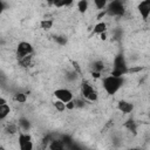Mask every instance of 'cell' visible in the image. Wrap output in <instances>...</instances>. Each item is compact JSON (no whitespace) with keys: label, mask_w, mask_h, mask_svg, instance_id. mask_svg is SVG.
Here are the masks:
<instances>
[{"label":"cell","mask_w":150,"mask_h":150,"mask_svg":"<svg viewBox=\"0 0 150 150\" xmlns=\"http://www.w3.org/2000/svg\"><path fill=\"white\" fill-rule=\"evenodd\" d=\"M53 20H50V19H45V20H42L41 22H40V26H41V28L42 29H45V30H49L52 27H53Z\"/></svg>","instance_id":"9a60e30c"},{"label":"cell","mask_w":150,"mask_h":150,"mask_svg":"<svg viewBox=\"0 0 150 150\" xmlns=\"http://www.w3.org/2000/svg\"><path fill=\"white\" fill-rule=\"evenodd\" d=\"M125 7L122 0H112L107 5V13L111 16H122L124 14Z\"/></svg>","instance_id":"3957f363"},{"label":"cell","mask_w":150,"mask_h":150,"mask_svg":"<svg viewBox=\"0 0 150 150\" xmlns=\"http://www.w3.org/2000/svg\"><path fill=\"white\" fill-rule=\"evenodd\" d=\"M94 5L97 9H103L108 5V0H94Z\"/></svg>","instance_id":"2e32d148"},{"label":"cell","mask_w":150,"mask_h":150,"mask_svg":"<svg viewBox=\"0 0 150 150\" xmlns=\"http://www.w3.org/2000/svg\"><path fill=\"white\" fill-rule=\"evenodd\" d=\"M122 84H123L122 76H115V75L110 74V75L103 77V80H102V86L108 95L116 94L120 90V88L122 87Z\"/></svg>","instance_id":"6da1fadb"},{"label":"cell","mask_w":150,"mask_h":150,"mask_svg":"<svg viewBox=\"0 0 150 150\" xmlns=\"http://www.w3.org/2000/svg\"><path fill=\"white\" fill-rule=\"evenodd\" d=\"M81 95H82V97H83L84 100L90 101V102L97 101V97H98L97 91H96V90L94 89V87H93L89 82H87V81H83V82L81 83Z\"/></svg>","instance_id":"7a4b0ae2"},{"label":"cell","mask_w":150,"mask_h":150,"mask_svg":"<svg viewBox=\"0 0 150 150\" xmlns=\"http://www.w3.org/2000/svg\"><path fill=\"white\" fill-rule=\"evenodd\" d=\"M32 54H33V46L29 42H26V41L19 42V45L16 47V56L19 59H22V57L32 55Z\"/></svg>","instance_id":"5b68a950"},{"label":"cell","mask_w":150,"mask_h":150,"mask_svg":"<svg viewBox=\"0 0 150 150\" xmlns=\"http://www.w3.org/2000/svg\"><path fill=\"white\" fill-rule=\"evenodd\" d=\"M47 148H49L52 150H62L64 148V142L61 139H50Z\"/></svg>","instance_id":"30bf717a"},{"label":"cell","mask_w":150,"mask_h":150,"mask_svg":"<svg viewBox=\"0 0 150 150\" xmlns=\"http://www.w3.org/2000/svg\"><path fill=\"white\" fill-rule=\"evenodd\" d=\"M138 12L142 15L143 20H146L150 14V0H142L138 4Z\"/></svg>","instance_id":"ba28073f"},{"label":"cell","mask_w":150,"mask_h":150,"mask_svg":"<svg viewBox=\"0 0 150 150\" xmlns=\"http://www.w3.org/2000/svg\"><path fill=\"white\" fill-rule=\"evenodd\" d=\"M117 109L121 111V112H123V114H129V112H131L132 111V109H134V105H132V103L131 102H128V101H120L118 103H117Z\"/></svg>","instance_id":"9c48e42d"},{"label":"cell","mask_w":150,"mask_h":150,"mask_svg":"<svg viewBox=\"0 0 150 150\" xmlns=\"http://www.w3.org/2000/svg\"><path fill=\"white\" fill-rule=\"evenodd\" d=\"M54 107L56 108V110H59V111H64L66 110V103H63V102H61V101H55L54 102Z\"/></svg>","instance_id":"ac0fdd59"},{"label":"cell","mask_w":150,"mask_h":150,"mask_svg":"<svg viewBox=\"0 0 150 150\" xmlns=\"http://www.w3.org/2000/svg\"><path fill=\"white\" fill-rule=\"evenodd\" d=\"M88 7H89L88 0H79V2H77V11L80 13H82V14L86 13L87 9H88Z\"/></svg>","instance_id":"5bb4252c"},{"label":"cell","mask_w":150,"mask_h":150,"mask_svg":"<svg viewBox=\"0 0 150 150\" xmlns=\"http://www.w3.org/2000/svg\"><path fill=\"white\" fill-rule=\"evenodd\" d=\"M125 73H128V68H127V63L125 60L122 55H118L115 57L114 60V66H112V71L111 75L115 76H123Z\"/></svg>","instance_id":"277c9868"},{"label":"cell","mask_w":150,"mask_h":150,"mask_svg":"<svg viewBox=\"0 0 150 150\" xmlns=\"http://www.w3.org/2000/svg\"><path fill=\"white\" fill-rule=\"evenodd\" d=\"M11 112V108L7 103H0V120H5Z\"/></svg>","instance_id":"8fae6325"},{"label":"cell","mask_w":150,"mask_h":150,"mask_svg":"<svg viewBox=\"0 0 150 150\" xmlns=\"http://www.w3.org/2000/svg\"><path fill=\"white\" fill-rule=\"evenodd\" d=\"M19 127H20L22 130H28V129H29V122H28V120L21 118L20 122H19Z\"/></svg>","instance_id":"d6986e66"},{"label":"cell","mask_w":150,"mask_h":150,"mask_svg":"<svg viewBox=\"0 0 150 150\" xmlns=\"http://www.w3.org/2000/svg\"><path fill=\"white\" fill-rule=\"evenodd\" d=\"M54 96L59 101H61L63 103H68V102H70L73 100V93L68 88H59V89H56L54 91Z\"/></svg>","instance_id":"8992f818"},{"label":"cell","mask_w":150,"mask_h":150,"mask_svg":"<svg viewBox=\"0 0 150 150\" xmlns=\"http://www.w3.org/2000/svg\"><path fill=\"white\" fill-rule=\"evenodd\" d=\"M18 142H19V148H20L21 150H30V149H33V146H34L30 135H28V134H26V132H21V134L19 135Z\"/></svg>","instance_id":"52a82bcc"},{"label":"cell","mask_w":150,"mask_h":150,"mask_svg":"<svg viewBox=\"0 0 150 150\" xmlns=\"http://www.w3.org/2000/svg\"><path fill=\"white\" fill-rule=\"evenodd\" d=\"M14 98H15V101H16V102H19V103H25V102H26V100H27L26 95H25V94H22V93H18V94H15Z\"/></svg>","instance_id":"e0dca14e"},{"label":"cell","mask_w":150,"mask_h":150,"mask_svg":"<svg viewBox=\"0 0 150 150\" xmlns=\"http://www.w3.org/2000/svg\"><path fill=\"white\" fill-rule=\"evenodd\" d=\"M47 1H48V2H50V4H53V1H54V0H47Z\"/></svg>","instance_id":"44dd1931"},{"label":"cell","mask_w":150,"mask_h":150,"mask_svg":"<svg viewBox=\"0 0 150 150\" xmlns=\"http://www.w3.org/2000/svg\"><path fill=\"white\" fill-rule=\"evenodd\" d=\"M108 30V26L105 22L101 21V22H97L94 27V33L95 34H101V33H105Z\"/></svg>","instance_id":"7c38bea8"},{"label":"cell","mask_w":150,"mask_h":150,"mask_svg":"<svg viewBox=\"0 0 150 150\" xmlns=\"http://www.w3.org/2000/svg\"><path fill=\"white\" fill-rule=\"evenodd\" d=\"M73 2H74V0H54L53 1V5L55 7H57V8H61V7L70 6Z\"/></svg>","instance_id":"4fadbf2b"},{"label":"cell","mask_w":150,"mask_h":150,"mask_svg":"<svg viewBox=\"0 0 150 150\" xmlns=\"http://www.w3.org/2000/svg\"><path fill=\"white\" fill-rule=\"evenodd\" d=\"M4 8H5V6H4V2L0 0V14L2 13V11H4Z\"/></svg>","instance_id":"ffe728a7"}]
</instances>
